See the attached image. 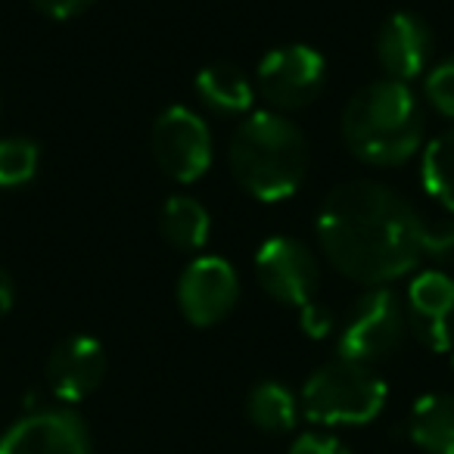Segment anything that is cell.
<instances>
[{
  "mask_svg": "<svg viewBox=\"0 0 454 454\" xmlns=\"http://www.w3.org/2000/svg\"><path fill=\"white\" fill-rule=\"evenodd\" d=\"M342 140L367 165L408 162L423 144V113L404 82H373L342 109Z\"/></svg>",
  "mask_w": 454,
  "mask_h": 454,
  "instance_id": "3957f363",
  "label": "cell"
},
{
  "mask_svg": "<svg viewBox=\"0 0 454 454\" xmlns=\"http://www.w3.org/2000/svg\"><path fill=\"white\" fill-rule=\"evenodd\" d=\"M408 330L404 302L389 286H373L348 309L340 333V358L371 364L392 355Z\"/></svg>",
  "mask_w": 454,
  "mask_h": 454,
  "instance_id": "5b68a950",
  "label": "cell"
},
{
  "mask_svg": "<svg viewBox=\"0 0 454 454\" xmlns=\"http://www.w3.org/2000/svg\"><path fill=\"white\" fill-rule=\"evenodd\" d=\"M290 454H352L340 439L333 435H321V433H305L293 442Z\"/></svg>",
  "mask_w": 454,
  "mask_h": 454,
  "instance_id": "7402d4cb",
  "label": "cell"
},
{
  "mask_svg": "<svg viewBox=\"0 0 454 454\" xmlns=\"http://www.w3.org/2000/svg\"><path fill=\"white\" fill-rule=\"evenodd\" d=\"M106 377V352L94 336H69L47 361V383L59 402H82Z\"/></svg>",
  "mask_w": 454,
  "mask_h": 454,
  "instance_id": "7c38bea8",
  "label": "cell"
},
{
  "mask_svg": "<svg viewBox=\"0 0 454 454\" xmlns=\"http://www.w3.org/2000/svg\"><path fill=\"white\" fill-rule=\"evenodd\" d=\"M208 227H212V221H208L206 206L193 196H171L159 215L162 237L181 253H196L206 247Z\"/></svg>",
  "mask_w": 454,
  "mask_h": 454,
  "instance_id": "2e32d148",
  "label": "cell"
},
{
  "mask_svg": "<svg viewBox=\"0 0 454 454\" xmlns=\"http://www.w3.org/2000/svg\"><path fill=\"white\" fill-rule=\"evenodd\" d=\"M423 187L454 212V128L439 134L423 153Z\"/></svg>",
  "mask_w": 454,
  "mask_h": 454,
  "instance_id": "ac0fdd59",
  "label": "cell"
},
{
  "mask_svg": "<svg viewBox=\"0 0 454 454\" xmlns=\"http://www.w3.org/2000/svg\"><path fill=\"white\" fill-rule=\"evenodd\" d=\"M433 57V32L417 13H392L377 35V59L392 82L417 78Z\"/></svg>",
  "mask_w": 454,
  "mask_h": 454,
  "instance_id": "4fadbf2b",
  "label": "cell"
},
{
  "mask_svg": "<svg viewBox=\"0 0 454 454\" xmlns=\"http://www.w3.org/2000/svg\"><path fill=\"white\" fill-rule=\"evenodd\" d=\"M240 299V278L234 265L218 255H202L187 265L177 280V305L193 327H212L234 311Z\"/></svg>",
  "mask_w": 454,
  "mask_h": 454,
  "instance_id": "9c48e42d",
  "label": "cell"
},
{
  "mask_svg": "<svg viewBox=\"0 0 454 454\" xmlns=\"http://www.w3.org/2000/svg\"><path fill=\"white\" fill-rule=\"evenodd\" d=\"M408 435L427 454H454V395L435 392L414 402Z\"/></svg>",
  "mask_w": 454,
  "mask_h": 454,
  "instance_id": "5bb4252c",
  "label": "cell"
},
{
  "mask_svg": "<svg viewBox=\"0 0 454 454\" xmlns=\"http://www.w3.org/2000/svg\"><path fill=\"white\" fill-rule=\"evenodd\" d=\"M451 367H454V355H451Z\"/></svg>",
  "mask_w": 454,
  "mask_h": 454,
  "instance_id": "484cf974",
  "label": "cell"
},
{
  "mask_svg": "<svg viewBox=\"0 0 454 454\" xmlns=\"http://www.w3.org/2000/svg\"><path fill=\"white\" fill-rule=\"evenodd\" d=\"M408 330L433 352L454 348V278L442 271H423L411 280L404 296Z\"/></svg>",
  "mask_w": 454,
  "mask_h": 454,
  "instance_id": "8fae6325",
  "label": "cell"
},
{
  "mask_svg": "<svg viewBox=\"0 0 454 454\" xmlns=\"http://www.w3.org/2000/svg\"><path fill=\"white\" fill-rule=\"evenodd\" d=\"M330 327H333V315H330V309H324V305L317 302H309L302 309V330L309 336H327Z\"/></svg>",
  "mask_w": 454,
  "mask_h": 454,
  "instance_id": "603a6c76",
  "label": "cell"
},
{
  "mask_svg": "<svg viewBox=\"0 0 454 454\" xmlns=\"http://www.w3.org/2000/svg\"><path fill=\"white\" fill-rule=\"evenodd\" d=\"M383 377L371 364L336 358L317 367L302 389V411L324 427H361L386 408Z\"/></svg>",
  "mask_w": 454,
  "mask_h": 454,
  "instance_id": "277c9868",
  "label": "cell"
},
{
  "mask_svg": "<svg viewBox=\"0 0 454 454\" xmlns=\"http://www.w3.org/2000/svg\"><path fill=\"white\" fill-rule=\"evenodd\" d=\"M259 90L278 109H302L327 82V59L309 44H286L259 63Z\"/></svg>",
  "mask_w": 454,
  "mask_h": 454,
  "instance_id": "52a82bcc",
  "label": "cell"
},
{
  "mask_svg": "<svg viewBox=\"0 0 454 454\" xmlns=\"http://www.w3.org/2000/svg\"><path fill=\"white\" fill-rule=\"evenodd\" d=\"M317 240L342 278L386 286L420 265L427 224L420 212L386 184L346 181L324 200Z\"/></svg>",
  "mask_w": 454,
  "mask_h": 454,
  "instance_id": "6da1fadb",
  "label": "cell"
},
{
  "mask_svg": "<svg viewBox=\"0 0 454 454\" xmlns=\"http://www.w3.org/2000/svg\"><path fill=\"white\" fill-rule=\"evenodd\" d=\"M0 454H94L84 420L69 408L32 411L0 435Z\"/></svg>",
  "mask_w": 454,
  "mask_h": 454,
  "instance_id": "30bf717a",
  "label": "cell"
},
{
  "mask_svg": "<svg viewBox=\"0 0 454 454\" xmlns=\"http://www.w3.org/2000/svg\"><path fill=\"white\" fill-rule=\"evenodd\" d=\"M423 255L435 259L439 265H451L454 268V221L439 227L427 224V243H423Z\"/></svg>",
  "mask_w": 454,
  "mask_h": 454,
  "instance_id": "44dd1931",
  "label": "cell"
},
{
  "mask_svg": "<svg viewBox=\"0 0 454 454\" xmlns=\"http://www.w3.org/2000/svg\"><path fill=\"white\" fill-rule=\"evenodd\" d=\"M231 171L249 196L280 202L293 196L309 171V140L280 113H253L231 137Z\"/></svg>",
  "mask_w": 454,
  "mask_h": 454,
  "instance_id": "7a4b0ae2",
  "label": "cell"
},
{
  "mask_svg": "<svg viewBox=\"0 0 454 454\" xmlns=\"http://www.w3.org/2000/svg\"><path fill=\"white\" fill-rule=\"evenodd\" d=\"M427 100L433 103L435 113L454 119V57L439 63L427 75Z\"/></svg>",
  "mask_w": 454,
  "mask_h": 454,
  "instance_id": "ffe728a7",
  "label": "cell"
},
{
  "mask_svg": "<svg viewBox=\"0 0 454 454\" xmlns=\"http://www.w3.org/2000/svg\"><path fill=\"white\" fill-rule=\"evenodd\" d=\"M32 4L51 20H69V16L82 13L84 7H90L94 0H32Z\"/></svg>",
  "mask_w": 454,
  "mask_h": 454,
  "instance_id": "cb8c5ba5",
  "label": "cell"
},
{
  "mask_svg": "<svg viewBox=\"0 0 454 454\" xmlns=\"http://www.w3.org/2000/svg\"><path fill=\"white\" fill-rule=\"evenodd\" d=\"M247 414L265 433H286L299 420V398L293 395L290 386L278 383V380H265L249 392Z\"/></svg>",
  "mask_w": 454,
  "mask_h": 454,
  "instance_id": "e0dca14e",
  "label": "cell"
},
{
  "mask_svg": "<svg viewBox=\"0 0 454 454\" xmlns=\"http://www.w3.org/2000/svg\"><path fill=\"white\" fill-rule=\"evenodd\" d=\"M153 159L177 184H193L212 165V134L187 106H171L153 125Z\"/></svg>",
  "mask_w": 454,
  "mask_h": 454,
  "instance_id": "8992f818",
  "label": "cell"
},
{
  "mask_svg": "<svg viewBox=\"0 0 454 454\" xmlns=\"http://www.w3.org/2000/svg\"><path fill=\"white\" fill-rule=\"evenodd\" d=\"M200 100L218 115H243L253 106V84L237 66L215 63L196 75L193 82Z\"/></svg>",
  "mask_w": 454,
  "mask_h": 454,
  "instance_id": "9a60e30c",
  "label": "cell"
},
{
  "mask_svg": "<svg viewBox=\"0 0 454 454\" xmlns=\"http://www.w3.org/2000/svg\"><path fill=\"white\" fill-rule=\"evenodd\" d=\"M41 150L28 137L0 140V187H22L38 175Z\"/></svg>",
  "mask_w": 454,
  "mask_h": 454,
  "instance_id": "d6986e66",
  "label": "cell"
},
{
  "mask_svg": "<svg viewBox=\"0 0 454 454\" xmlns=\"http://www.w3.org/2000/svg\"><path fill=\"white\" fill-rule=\"evenodd\" d=\"M13 296H16L13 280H10V274L4 271V268H0V317H4L10 309H13Z\"/></svg>",
  "mask_w": 454,
  "mask_h": 454,
  "instance_id": "d4e9b609",
  "label": "cell"
},
{
  "mask_svg": "<svg viewBox=\"0 0 454 454\" xmlns=\"http://www.w3.org/2000/svg\"><path fill=\"white\" fill-rule=\"evenodd\" d=\"M255 280L271 299L293 309L315 302L321 286V265L305 243L293 237H271L255 253Z\"/></svg>",
  "mask_w": 454,
  "mask_h": 454,
  "instance_id": "ba28073f",
  "label": "cell"
}]
</instances>
